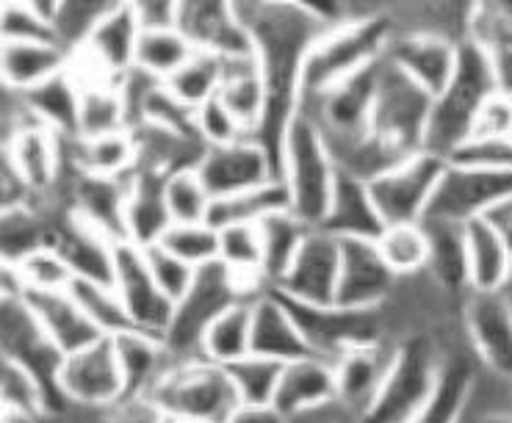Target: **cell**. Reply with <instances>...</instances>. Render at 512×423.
Segmentation results:
<instances>
[{
    "instance_id": "cell-1",
    "label": "cell",
    "mask_w": 512,
    "mask_h": 423,
    "mask_svg": "<svg viewBox=\"0 0 512 423\" xmlns=\"http://www.w3.org/2000/svg\"><path fill=\"white\" fill-rule=\"evenodd\" d=\"M252 39V53L263 78V114L252 139L261 144L274 172L283 166V144L302 103L305 61L316 39L333 23L297 0H263L239 9Z\"/></svg>"
},
{
    "instance_id": "cell-2",
    "label": "cell",
    "mask_w": 512,
    "mask_h": 423,
    "mask_svg": "<svg viewBox=\"0 0 512 423\" xmlns=\"http://www.w3.org/2000/svg\"><path fill=\"white\" fill-rule=\"evenodd\" d=\"M496 89H501L499 75L485 56V50L477 42H471L468 36H463L460 47H457V64H454L452 78L432 97L424 150L441 155V158L452 153L460 141L468 139L479 108Z\"/></svg>"
},
{
    "instance_id": "cell-3",
    "label": "cell",
    "mask_w": 512,
    "mask_h": 423,
    "mask_svg": "<svg viewBox=\"0 0 512 423\" xmlns=\"http://www.w3.org/2000/svg\"><path fill=\"white\" fill-rule=\"evenodd\" d=\"M144 396L161 418L172 421H233L241 404L225 365L205 357H172Z\"/></svg>"
},
{
    "instance_id": "cell-4",
    "label": "cell",
    "mask_w": 512,
    "mask_h": 423,
    "mask_svg": "<svg viewBox=\"0 0 512 423\" xmlns=\"http://www.w3.org/2000/svg\"><path fill=\"white\" fill-rule=\"evenodd\" d=\"M335 161L316 122L299 111L291 119L283 144V166L280 177L286 180L291 211L305 219L310 227H319L330 205L335 183Z\"/></svg>"
},
{
    "instance_id": "cell-5",
    "label": "cell",
    "mask_w": 512,
    "mask_h": 423,
    "mask_svg": "<svg viewBox=\"0 0 512 423\" xmlns=\"http://www.w3.org/2000/svg\"><path fill=\"white\" fill-rule=\"evenodd\" d=\"M391 34L393 23L388 17H360V20H341V23L330 25L316 39V45L305 61L302 100L324 92L327 86H333L346 75L382 59Z\"/></svg>"
},
{
    "instance_id": "cell-6",
    "label": "cell",
    "mask_w": 512,
    "mask_h": 423,
    "mask_svg": "<svg viewBox=\"0 0 512 423\" xmlns=\"http://www.w3.org/2000/svg\"><path fill=\"white\" fill-rule=\"evenodd\" d=\"M239 299H255L247 291L236 271L225 266L216 258L197 269L191 280L189 291L180 296L169 318V327L164 332V346L172 357L189 360V357H203L200 343H203L205 329L211 327L219 313Z\"/></svg>"
},
{
    "instance_id": "cell-7",
    "label": "cell",
    "mask_w": 512,
    "mask_h": 423,
    "mask_svg": "<svg viewBox=\"0 0 512 423\" xmlns=\"http://www.w3.org/2000/svg\"><path fill=\"white\" fill-rule=\"evenodd\" d=\"M429 108H432V94L382 56L377 67L374 106H371V133H377L385 144H391L396 153H421Z\"/></svg>"
},
{
    "instance_id": "cell-8",
    "label": "cell",
    "mask_w": 512,
    "mask_h": 423,
    "mask_svg": "<svg viewBox=\"0 0 512 423\" xmlns=\"http://www.w3.org/2000/svg\"><path fill=\"white\" fill-rule=\"evenodd\" d=\"M438 354L427 338H410L393 349L388 374L371 404V421H418L427 404Z\"/></svg>"
},
{
    "instance_id": "cell-9",
    "label": "cell",
    "mask_w": 512,
    "mask_h": 423,
    "mask_svg": "<svg viewBox=\"0 0 512 423\" xmlns=\"http://www.w3.org/2000/svg\"><path fill=\"white\" fill-rule=\"evenodd\" d=\"M283 296V294H280ZM288 310L308 338L310 352L335 363L338 357L363 343L382 341L380 307L305 305L283 296Z\"/></svg>"
},
{
    "instance_id": "cell-10",
    "label": "cell",
    "mask_w": 512,
    "mask_h": 423,
    "mask_svg": "<svg viewBox=\"0 0 512 423\" xmlns=\"http://www.w3.org/2000/svg\"><path fill=\"white\" fill-rule=\"evenodd\" d=\"M64 404H78L86 410H111L125 396V376L111 338L89 343L78 352L64 354L56 374Z\"/></svg>"
},
{
    "instance_id": "cell-11",
    "label": "cell",
    "mask_w": 512,
    "mask_h": 423,
    "mask_svg": "<svg viewBox=\"0 0 512 423\" xmlns=\"http://www.w3.org/2000/svg\"><path fill=\"white\" fill-rule=\"evenodd\" d=\"M443 166H446V158L421 150L369 180L371 197H374L382 222H421L443 175Z\"/></svg>"
},
{
    "instance_id": "cell-12",
    "label": "cell",
    "mask_w": 512,
    "mask_h": 423,
    "mask_svg": "<svg viewBox=\"0 0 512 423\" xmlns=\"http://www.w3.org/2000/svg\"><path fill=\"white\" fill-rule=\"evenodd\" d=\"M507 197H512V169L499 172L446 161L424 219H449L465 224L477 216H488L490 208H496Z\"/></svg>"
},
{
    "instance_id": "cell-13",
    "label": "cell",
    "mask_w": 512,
    "mask_h": 423,
    "mask_svg": "<svg viewBox=\"0 0 512 423\" xmlns=\"http://www.w3.org/2000/svg\"><path fill=\"white\" fill-rule=\"evenodd\" d=\"M377 67H380V59L369 67H363V70L346 75L333 86H327L324 92L305 97L299 111L316 122V128L322 130L327 141L358 136L363 130H369Z\"/></svg>"
},
{
    "instance_id": "cell-14",
    "label": "cell",
    "mask_w": 512,
    "mask_h": 423,
    "mask_svg": "<svg viewBox=\"0 0 512 423\" xmlns=\"http://www.w3.org/2000/svg\"><path fill=\"white\" fill-rule=\"evenodd\" d=\"M114 288L120 294L122 305L136 324V329L158 335L164 341L169 318L175 310V302L164 294V288L150 271V263L144 258V247L133 241H117L114 249Z\"/></svg>"
},
{
    "instance_id": "cell-15",
    "label": "cell",
    "mask_w": 512,
    "mask_h": 423,
    "mask_svg": "<svg viewBox=\"0 0 512 423\" xmlns=\"http://www.w3.org/2000/svg\"><path fill=\"white\" fill-rule=\"evenodd\" d=\"M338 266H341L338 238L322 227H310L291 266L274 285V291L305 305H335Z\"/></svg>"
},
{
    "instance_id": "cell-16",
    "label": "cell",
    "mask_w": 512,
    "mask_h": 423,
    "mask_svg": "<svg viewBox=\"0 0 512 423\" xmlns=\"http://www.w3.org/2000/svg\"><path fill=\"white\" fill-rule=\"evenodd\" d=\"M175 28L194 50L216 56H250L252 39L236 0H178Z\"/></svg>"
},
{
    "instance_id": "cell-17",
    "label": "cell",
    "mask_w": 512,
    "mask_h": 423,
    "mask_svg": "<svg viewBox=\"0 0 512 423\" xmlns=\"http://www.w3.org/2000/svg\"><path fill=\"white\" fill-rule=\"evenodd\" d=\"M465 329L490 374L512 382V299L504 291H468Z\"/></svg>"
},
{
    "instance_id": "cell-18",
    "label": "cell",
    "mask_w": 512,
    "mask_h": 423,
    "mask_svg": "<svg viewBox=\"0 0 512 423\" xmlns=\"http://www.w3.org/2000/svg\"><path fill=\"white\" fill-rule=\"evenodd\" d=\"M457 47L460 39H452L441 31L405 28V31H393L382 56L435 97L452 78Z\"/></svg>"
},
{
    "instance_id": "cell-19",
    "label": "cell",
    "mask_w": 512,
    "mask_h": 423,
    "mask_svg": "<svg viewBox=\"0 0 512 423\" xmlns=\"http://www.w3.org/2000/svg\"><path fill=\"white\" fill-rule=\"evenodd\" d=\"M197 175L203 177L205 188L214 200L280 177L274 172L266 150L252 136L230 144H208L203 161L197 164Z\"/></svg>"
},
{
    "instance_id": "cell-20",
    "label": "cell",
    "mask_w": 512,
    "mask_h": 423,
    "mask_svg": "<svg viewBox=\"0 0 512 423\" xmlns=\"http://www.w3.org/2000/svg\"><path fill=\"white\" fill-rule=\"evenodd\" d=\"M341 266H338V291L335 305L380 307L391 294L393 271L377 252L371 238H338Z\"/></svg>"
},
{
    "instance_id": "cell-21",
    "label": "cell",
    "mask_w": 512,
    "mask_h": 423,
    "mask_svg": "<svg viewBox=\"0 0 512 423\" xmlns=\"http://www.w3.org/2000/svg\"><path fill=\"white\" fill-rule=\"evenodd\" d=\"M393 349L385 341L363 343L335 360V399L344 404L349 418H366L388 374Z\"/></svg>"
},
{
    "instance_id": "cell-22",
    "label": "cell",
    "mask_w": 512,
    "mask_h": 423,
    "mask_svg": "<svg viewBox=\"0 0 512 423\" xmlns=\"http://www.w3.org/2000/svg\"><path fill=\"white\" fill-rule=\"evenodd\" d=\"M23 299L39 329L61 354H72L89 343L106 338L92 318L86 316L81 302L72 296L70 288L64 291H23Z\"/></svg>"
},
{
    "instance_id": "cell-23",
    "label": "cell",
    "mask_w": 512,
    "mask_h": 423,
    "mask_svg": "<svg viewBox=\"0 0 512 423\" xmlns=\"http://www.w3.org/2000/svg\"><path fill=\"white\" fill-rule=\"evenodd\" d=\"M335 401V365L319 354L297 357L283 365L272 407L283 418H310Z\"/></svg>"
},
{
    "instance_id": "cell-24",
    "label": "cell",
    "mask_w": 512,
    "mask_h": 423,
    "mask_svg": "<svg viewBox=\"0 0 512 423\" xmlns=\"http://www.w3.org/2000/svg\"><path fill=\"white\" fill-rule=\"evenodd\" d=\"M50 247L59 249L75 277L114 285L117 241L95 224L84 222L78 213L67 211L59 224H50Z\"/></svg>"
},
{
    "instance_id": "cell-25",
    "label": "cell",
    "mask_w": 512,
    "mask_h": 423,
    "mask_svg": "<svg viewBox=\"0 0 512 423\" xmlns=\"http://www.w3.org/2000/svg\"><path fill=\"white\" fill-rule=\"evenodd\" d=\"M6 166L34 191L48 194L61 175V136L39 122L6 133Z\"/></svg>"
},
{
    "instance_id": "cell-26",
    "label": "cell",
    "mask_w": 512,
    "mask_h": 423,
    "mask_svg": "<svg viewBox=\"0 0 512 423\" xmlns=\"http://www.w3.org/2000/svg\"><path fill=\"white\" fill-rule=\"evenodd\" d=\"M139 34H142V23L128 3L120 12H114L97 25L84 45L75 50V59L84 61L86 67L103 72L114 81H120L125 72L136 67Z\"/></svg>"
},
{
    "instance_id": "cell-27",
    "label": "cell",
    "mask_w": 512,
    "mask_h": 423,
    "mask_svg": "<svg viewBox=\"0 0 512 423\" xmlns=\"http://www.w3.org/2000/svg\"><path fill=\"white\" fill-rule=\"evenodd\" d=\"M252 352L274 357L280 363L313 354L297 318L274 288L252 299Z\"/></svg>"
},
{
    "instance_id": "cell-28",
    "label": "cell",
    "mask_w": 512,
    "mask_h": 423,
    "mask_svg": "<svg viewBox=\"0 0 512 423\" xmlns=\"http://www.w3.org/2000/svg\"><path fill=\"white\" fill-rule=\"evenodd\" d=\"M61 161L78 175L120 177L136 166V141L131 128L97 136H61Z\"/></svg>"
},
{
    "instance_id": "cell-29",
    "label": "cell",
    "mask_w": 512,
    "mask_h": 423,
    "mask_svg": "<svg viewBox=\"0 0 512 423\" xmlns=\"http://www.w3.org/2000/svg\"><path fill=\"white\" fill-rule=\"evenodd\" d=\"M131 172V169H128ZM128 172L120 177L75 175L70 194V211L84 222L95 224L97 230L111 235L114 241H128L125 202H128Z\"/></svg>"
},
{
    "instance_id": "cell-30",
    "label": "cell",
    "mask_w": 512,
    "mask_h": 423,
    "mask_svg": "<svg viewBox=\"0 0 512 423\" xmlns=\"http://www.w3.org/2000/svg\"><path fill=\"white\" fill-rule=\"evenodd\" d=\"M319 227L333 233L335 238H371L374 241L382 233L385 222L374 205L369 183L338 169L330 205Z\"/></svg>"
},
{
    "instance_id": "cell-31",
    "label": "cell",
    "mask_w": 512,
    "mask_h": 423,
    "mask_svg": "<svg viewBox=\"0 0 512 423\" xmlns=\"http://www.w3.org/2000/svg\"><path fill=\"white\" fill-rule=\"evenodd\" d=\"M465 36L485 50L501 89L512 92V0H471Z\"/></svg>"
},
{
    "instance_id": "cell-32",
    "label": "cell",
    "mask_w": 512,
    "mask_h": 423,
    "mask_svg": "<svg viewBox=\"0 0 512 423\" xmlns=\"http://www.w3.org/2000/svg\"><path fill=\"white\" fill-rule=\"evenodd\" d=\"M17 94L31 117L53 133L75 136L81 128V81L72 67Z\"/></svg>"
},
{
    "instance_id": "cell-33",
    "label": "cell",
    "mask_w": 512,
    "mask_h": 423,
    "mask_svg": "<svg viewBox=\"0 0 512 423\" xmlns=\"http://www.w3.org/2000/svg\"><path fill=\"white\" fill-rule=\"evenodd\" d=\"M125 222H128V241L139 247L155 244L169 224L167 197H164V177L133 166L128 172V202H125Z\"/></svg>"
},
{
    "instance_id": "cell-34",
    "label": "cell",
    "mask_w": 512,
    "mask_h": 423,
    "mask_svg": "<svg viewBox=\"0 0 512 423\" xmlns=\"http://www.w3.org/2000/svg\"><path fill=\"white\" fill-rule=\"evenodd\" d=\"M468 252V288L471 291H504L510 282V252L496 224L488 216L465 222Z\"/></svg>"
},
{
    "instance_id": "cell-35",
    "label": "cell",
    "mask_w": 512,
    "mask_h": 423,
    "mask_svg": "<svg viewBox=\"0 0 512 423\" xmlns=\"http://www.w3.org/2000/svg\"><path fill=\"white\" fill-rule=\"evenodd\" d=\"M72 59L75 53L59 42H3V86L12 92H25L70 70Z\"/></svg>"
},
{
    "instance_id": "cell-36",
    "label": "cell",
    "mask_w": 512,
    "mask_h": 423,
    "mask_svg": "<svg viewBox=\"0 0 512 423\" xmlns=\"http://www.w3.org/2000/svg\"><path fill=\"white\" fill-rule=\"evenodd\" d=\"M59 404L53 399L48 385L28 368L23 360L12 354H3V371H0V415L3 421H39Z\"/></svg>"
},
{
    "instance_id": "cell-37",
    "label": "cell",
    "mask_w": 512,
    "mask_h": 423,
    "mask_svg": "<svg viewBox=\"0 0 512 423\" xmlns=\"http://www.w3.org/2000/svg\"><path fill=\"white\" fill-rule=\"evenodd\" d=\"M474 382H477V368L465 354L438 357L432 390H429L427 404H424L418 421L441 423L463 418L465 407L474 396Z\"/></svg>"
},
{
    "instance_id": "cell-38",
    "label": "cell",
    "mask_w": 512,
    "mask_h": 423,
    "mask_svg": "<svg viewBox=\"0 0 512 423\" xmlns=\"http://www.w3.org/2000/svg\"><path fill=\"white\" fill-rule=\"evenodd\" d=\"M117 357H120L122 376H125V396L122 399H133V396H144L153 388L155 379L161 371L172 363V354L167 352L164 341L158 335L142 332V329H128L111 338Z\"/></svg>"
},
{
    "instance_id": "cell-39",
    "label": "cell",
    "mask_w": 512,
    "mask_h": 423,
    "mask_svg": "<svg viewBox=\"0 0 512 423\" xmlns=\"http://www.w3.org/2000/svg\"><path fill=\"white\" fill-rule=\"evenodd\" d=\"M427 230L429 260L427 271L443 291L463 294L468 288V252H465V224L449 219H421Z\"/></svg>"
},
{
    "instance_id": "cell-40",
    "label": "cell",
    "mask_w": 512,
    "mask_h": 423,
    "mask_svg": "<svg viewBox=\"0 0 512 423\" xmlns=\"http://www.w3.org/2000/svg\"><path fill=\"white\" fill-rule=\"evenodd\" d=\"M291 208L288 186L283 177H272L261 186L244 188L227 197H216L208 211V222L214 227H227V224H258L263 216L274 211Z\"/></svg>"
},
{
    "instance_id": "cell-41",
    "label": "cell",
    "mask_w": 512,
    "mask_h": 423,
    "mask_svg": "<svg viewBox=\"0 0 512 423\" xmlns=\"http://www.w3.org/2000/svg\"><path fill=\"white\" fill-rule=\"evenodd\" d=\"M310 224L299 219L291 208L274 211L263 216L258 222V233H261V249H263V277L269 285H277V280L286 274L291 260L302 247L305 235H308Z\"/></svg>"
},
{
    "instance_id": "cell-42",
    "label": "cell",
    "mask_w": 512,
    "mask_h": 423,
    "mask_svg": "<svg viewBox=\"0 0 512 423\" xmlns=\"http://www.w3.org/2000/svg\"><path fill=\"white\" fill-rule=\"evenodd\" d=\"M252 352V299H239L205 329L200 354L205 360L230 365Z\"/></svg>"
},
{
    "instance_id": "cell-43",
    "label": "cell",
    "mask_w": 512,
    "mask_h": 423,
    "mask_svg": "<svg viewBox=\"0 0 512 423\" xmlns=\"http://www.w3.org/2000/svg\"><path fill=\"white\" fill-rule=\"evenodd\" d=\"M219 97L250 128V133H255L263 114V78L255 53L225 56V78L219 86Z\"/></svg>"
},
{
    "instance_id": "cell-44",
    "label": "cell",
    "mask_w": 512,
    "mask_h": 423,
    "mask_svg": "<svg viewBox=\"0 0 512 423\" xmlns=\"http://www.w3.org/2000/svg\"><path fill=\"white\" fill-rule=\"evenodd\" d=\"M78 75V72H75ZM81 128L84 136L114 133L128 128V108L122 97L120 81L111 78H81Z\"/></svg>"
},
{
    "instance_id": "cell-45",
    "label": "cell",
    "mask_w": 512,
    "mask_h": 423,
    "mask_svg": "<svg viewBox=\"0 0 512 423\" xmlns=\"http://www.w3.org/2000/svg\"><path fill=\"white\" fill-rule=\"evenodd\" d=\"M380 258L393 271V277H410L427 269L429 241L421 222L385 224L382 233L374 238Z\"/></svg>"
},
{
    "instance_id": "cell-46",
    "label": "cell",
    "mask_w": 512,
    "mask_h": 423,
    "mask_svg": "<svg viewBox=\"0 0 512 423\" xmlns=\"http://www.w3.org/2000/svg\"><path fill=\"white\" fill-rule=\"evenodd\" d=\"M3 274H9L20 291H64L75 280L70 263L50 244L25 252L14 263H3Z\"/></svg>"
},
{
    "instance_id": "cell-47",
    "label": "cell",
    "mask_w": 512,
    "mask_h": 423,
    "mask_svg": "<svg viewBox=\"0 0 512 423\" xmlns=\"http://www.w3.org/2000/svg\"><path fill=\"white\" fill-rule=\"evenodd\" d=\"M197 50L175 25L161 28H142L136 45V67L150 72L155 78L167 81L172 72H178Z\"/></svg>"
},
{
    "instance_id": "cell-48",
    "label": "cell",
    "mask_w": 512,
    "mask_h": 423,
    "mask_svg": "<svg viewBox=\"0 0 512 423\" xmlns=\"http://www.w3.org/2000/svg\"><path fill=\"white\" fill-rule=\"evenodd\" d=\"M222 78H225V56L197 50L178 72L169 75L167 86L186 106L200 108L205 100L219 94Z\"/></svg>"
},
{
    "instance_id": "cell-49",
    "label": "cell",
    "mask_w": 512,
    "mask_h": 423,
    "mask_svg": "<svg viewBox=\"0 0 512 423\" xmlns=\"http://www.w3.org/2000/svg\"><path fill=\"white\" fill-rule=\"evenodd\" d=\"M283 365L286 363H280L274 357L250 352L236 363L225 365V368L230 379H233V385H236V393H239V401L244 407H272Z\"/></svg>"
},
{
    "instance_id": "cell-50",
    "label": "cell",
    "mask_w": 512,
    "mask_h": 423,
    "mask_svg": "<svg viewBox=\"0 0 512 423\" xmlns=\"http://www.w3.org/2000/svg\"><path fill=\"white\" fill-rule=\"evenodd\" d=\"M72 296L81 302V307L86 310V316L92 318L97 324V329L114 338L120 332H128V329H136V324L128 316V310L122 305L120 294L111 282H97V280H84V277H75L70 285Z\"/></svg>"
},
{
    "instance_id": "cell-51",
    "label": "cell",
    "mask_w": 512,
    "mask_h": 423,
    "mask_svg": "<svg viewBox=\"0 0 512 423\" xmlns=\"http://www.w3.org/2000/svg\"><path fill=\"white\" fill-rule=\"evenodd\" d=\"M128 3L131 0H61L59 12L53 17L61 45L70 47L75 53L97 25L114 12H120L122 6H128Z\"/></svg>"
},
{
    "instance_id": "cell-52",
    "label": "cell",
    "mask_w": 512,
    "mask_h": 423,
    "mask_svg": "<svg viewBox=\"0 0 512 423\" xmlns=\"http://www.w3.org/2000/svg\"><path fill=\"white\" fill-rule=\"evenodd\" d=\"M42 244H50V224L39 216L34 202L3 208V263H14Z\"/></svg>"
},
{
    "instance_id": "cell-53",
    "label": "cell",
    "mask_w": 512,
    "mask_h": 423,
    "mask_svg": "<svg viewBox=\"0 0 512 423\" xmlns=\"http://www.w3.org/2000/svg\"><path fill=\"white\" fill-rule=\"evenodd\" d=\"M164 197L172 222H208L214 197L208 194L197 169H180L164 177Z\"/></svg>"
},
{
    "instance_id": "cell-54",
    "label": "cell",
    "mask_w": 512,
    "mask_h": 423,
    "mask_svg": "<svg viewBox=\"0 0 512 423\" xmlns=\"http://www.w3.org/2000/svg\"><path fill=\"white\" fill-rule=\"evenodd\" d=\"M200 269L219 258V230L211 222H172L155 241Z\"/></svg>"
},
{
    "instance_id": "cell-55",
    "label": "cell",
    "mask_w": 512,
    "mask_h": 423,
    "mask_svg": "<svg viewBox=\"0 0 512 423\" xmlns=\"http://www.w3.org/2000/svg\"><path fill=\"white\" fill-rule=\"evenodd\" d=\"M3 42H59L56 23L25 0H3Z\"/></svg>"
},
{
    "instance_id": "cell-56",
    "label": "cell",
    "mask_w": 512,
    "mask_h": 423,
    "mask_svg": "<svg viewBox=\"0 0 512 423\" xmlns=\"http://www.w3.org/2000/svg\"><path fill=\"white\" fill-rule=\"evenodd\" d=\"M449 164L477 166V169H512V136H468L452 153L446 155Z\"/></svg>"
},
{
    "instance_id": "cell-57",
    "label": "cell",
    "mask_w": 512,
    "mask_h": 423,
    "mask_svg": "<svg viewBox=\"0 0 512 423\" xmlns=\"http://www.w3.org/2000/svg\"><path fill=\"white\" fill-rule=\"evenodd\" d=\"M194 119H197V133L203 136L205 144H230V141L252 136L250 128L227 108L219 94L205 100L203 106L194 111Z\"/></svg>"
},
{
    "instance_id": "cell-58",
    "label": "cell",
    "mask_w": 512,
    "mask_h": 423,
    "mask_svg": "<svg viewBox=\"0 0 512 423\" xmlns=\"http://www.w3.org/2000/svg\"><path fill=\"white\" fill-rule=\"evenodd\" d=\"M144 258L150 263V271H153V277L158 280V285L164 288V294H167L172 302H178L180 296L189 291L191 280H194V274H197V269H194L191 263L178 258L175 252H169V249L161 247V244L144 247Z\"/></svg>"
},
{
    "instance_id": "cell-59",
    "label": "cell",
    "mask_w": 512,
    "mask_h": 423,
    "mask_svg": "<svg viewBox=\"0 0 512 423\" xmlns=\"http://www.w3.org/2000/svg\"><path fill=\"white\" fill-rule=\"evenodd\" d=\"M133 12L139 17L142 28H161L175 25V9L178 0H131Z\"/></svg>"
},
{
    "instance_id": "cell-60",
    "label": "cell",
    "mask_w": 512,
    "mask_h": 423,
    "mask_svg": "<svg viewBox=\"0 0 512 423\" xmlns=\"http://www.w3.org/2000/svg\"><path fill=\"white\" fill-rule=\"evenodd\" d=\"M488 219L496 224V230L504 238V244H507V252H510V282H507V288H504V294L512 299V197L507 200H501L496 208H490Z\"/></svg>"
},
{
    "instance_id": "cell-61",
    "label": "cell",
    "mask_w": 512,
    "mask_h": 423,
    "mask_svg": "<svg viewBox=\"0 0 512 423\" xmlns=\"http://www.w3.org/2000/svg\"><path fill=\"white\" fill-rule=\"evenodd\" d=\"M28 6H34L36 12H42V14H48L50 20L56 17V12H59V3L61 0H25Z\"/></svg>"
}]
</instances>
